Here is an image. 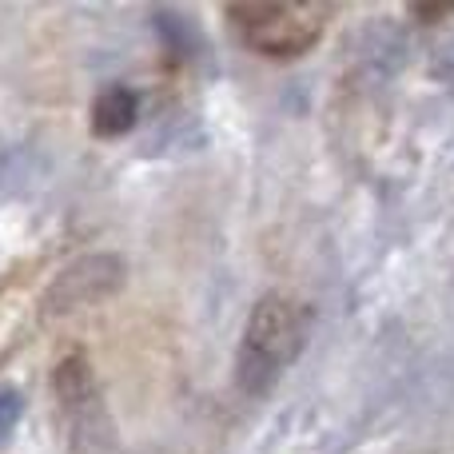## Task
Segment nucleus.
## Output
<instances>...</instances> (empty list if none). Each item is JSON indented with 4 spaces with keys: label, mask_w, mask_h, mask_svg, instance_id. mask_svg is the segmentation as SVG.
Here are the masks:
<instances>
[{
    "label": "nucleus",
    "mask_w": 454,
    "mask_h": 454,
    "mask_svg": "<svg viewBox=\"0 0 454 454\" xmlns=\"http://www.w3.org/2000/svg\"><path fill=\"white\" fill-rule=\"evenodd\" d=\"M311 335V307L291 295H263L247 315V327L235 351V387L251 399H263L287 367L303 355Z\"/></svg>",
    "instance_id": "obj_1"
},
{
    "label": "nucleus",
    "mask_w": 454,
    "mask_h": 454,
    "mask_svg": "<svg viewBox=\"0 0 454 454\" xmlns=\"http://www.w3.org/2000/svg\"><path fill=\"white\" fill-rule=\"evenodd\" d=\"M235 40L267 60H295L323 36L331 4H227Z\"/></svg>",
    "instance_id": "obj_2"
},
{
    "label": "nucleus",
    "mask_w": 454,
    "mask_h": 454,
    "mask_svg": "<svg viewBox=\"0 0 454 454\" xmlns=\"http://www.w3.org/2000/svg\"><path fill=\"white\" fill-rule=\"evenodd\" d=\"M52 391L72 447L80 454H116V427H112L96 371L84 355H68V359L56 363Z\"/></svg>",
    "instance_id": "obj_3"
},
{
    "label": "nucleus",
    "mask_w": 454,
    "mask_h": 454,
    "mask_svg": "<svg viewBox=\"0 0 454 454\" xmlns=\"http://www.w3.org/2000/svg\"><path fill=\"white\" fill-rule=\"evenodd\" d=\"M124 259L112 255V251H96V255L76 259L72 267H64L52 279L44 295V311L48 315H72L80 307H92L100 299L116 295L120 283H124Z\"/></svg>",
    "instance_id": "obj_4"
},
{
    "label": "nucleus",
    "mask_w": 454,
    "mask_h": 454,
    "mask_svg": "<svg viewBox=\"0 0 454 454\" xmlns=\"http://www.w3.org/2000/svg\"><path fill=\"white\" fill-rule=\"evenodd\" d=\"M140 120V96L128 84H108L96 92L92 100V132L100 140H116V136H128Z\"/></svg>",
    "instance_id": "obj_5"
},
{
    "label": "nucleus",
    "mask_w": 454,
    "mask_h": 454,
    "mask_svg": "<svg viewBox=\"0 0 454 454\" xmlns=\"http://www.w3.org/2000/svg\"><path fill=\"white\" fill-rule=\"evenodd\" d=\"M156 24H160V36H164V44L172 48V56H180V60H184V56L196 48V32H192L184 20H176L172 12H164V8H160Z\"/></svg>",
    "instance_id": "obj_6"
},
{
    "label": "nucleus",
    "mask_w": 454,
    "mask_h": 454,
    "mask_svg": "<svg viewBox=\"0 0 454 454\" xmlns=\"http://www.w3.org/2000/svg\"><path fill=\"white\" fill-rule=\"evenodd\" d=\"M20 395L16 391H0V442H8V434L16 431V423H20Z\"/></svg>",
    "instance_id": "obj_7"
}]
</instances>
